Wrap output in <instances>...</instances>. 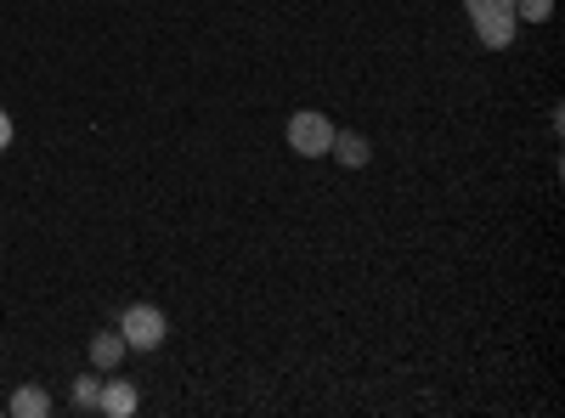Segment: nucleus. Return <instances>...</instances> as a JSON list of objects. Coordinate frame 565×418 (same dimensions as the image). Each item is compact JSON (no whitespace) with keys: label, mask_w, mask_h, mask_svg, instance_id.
Instances as JSON below:
<instances>
[{"label":"nucleus","mask_w":565,"mask_h":418,"mask_svg":"<svg viewBox=\"0 0 565 418\" xmlns=\"http://www.w3.org/2000/svg\"><path fill=\"white\" fill-rule=\"evenodd\" d=\"M119 334H125V351H159L164 345V334H170V322H164V311L159 306H125V317H119Z\"/></svg>","instance_id":"f257e3e1"},{"label":"nucleus","mask_w":565,"mask_h":418,"mask_svg":"<svg viewBox=\"0 0 565 418\" xmlns=\"http://www.w3.org/2000/svg\"><path fill=\"white\" fill-rule=\"evenodd\" d=\"M289 148L300 159H328V148H334V119L317 114V108H300L289 119Z\"/></svg>","instance_id":"f03ea898"},{"label":"nucleus","mask_w":565,"mask_h":418,"mask_svg":"<svg viewBox=\"0 0 565 418\" xmlns=\"http://www.w3.org/2000/svg\"><path fill=\"white\" fill-rule=\"evenodd\" d=\"M97 412H103V418H130V412H136V385H130V379H103Z\"/></svg>","instance_id":"7ed1b4c3"},{"label":"nucleus","mask_w":565,"mask_h":418,"mask_svg":"<svg viewBox=\"0 0 565 418\" xmlns=\"http://www.w3.org/2000/svg\"><path fill=\"white\" fill-rule=\"evenodd\" d=\"M328 159H340L345 170H362V164L373 159V148H367V136H356V130H334V148H328Z\"/></svg>","instance_id":"20e7f679"},{"label":"nucleus","mask_w":565,"mask_h":418,"mask_svg":"<svg viewBox=\"0 0 565 418\" xmlns=\"http://www.w3.org/2000/svg\"><path fill=\"white\" fill-rule=\"evenodd\" d=\"M514 29H521V18H476V40L487 45V52H503V45L514 40Z\"/></svg>","instance_id":"39448f33"},{"label":"nucleus","mask_w":565,"mask_h":418,"mask_svg":"<svg viewBox=\"0 0 565 418\" xmlns=\"http://www.w3.org/2000/svg\"><path fill=\"white\" fill-rule=\"evenodd\" d=\"M119 362H125V334L119 329L90 340V367H97V374H108V367H119Z\"/></svg>","instance_id":"423d86ee"},{"label":"nucleus","mask_w":565,"mask_h":418,"mask_svg":"<svg viewBox=\"0 0 565 418\" xmlns=\"http://www.w3.org/2000/svg\"><path fill=\"white\" fill-rule=\"evenodd\" d=\"M7 412H12V418H45V412H52V396H45L40 385H23V390L7 401Z\"/></svg>","instance_id":"0eeeda50"},{"label":"nucleus","mask_w":565,"mask_h":418,"mask_svg":"<svg viewBox=\"0 0 565 418\" xmlns=\"http://www.w3.org/2000/svg\"><path fill=\"white\" fill-rule=\"evenodd\" d=\"M103 401V374H79L74 379V412H97Z\"/></svg>","instance_id":"6e6552de"},{"label":"nucleus","mask_w":565,"mask_h":418,"mask_svg":"<svg viewBox=\"0 0 565 418\" xmlns=\"http://www.w3.org/2000/svg\"><path fill=\"white\" fill-rule=\"evenodd\" d=\"M469 18H514V0H463Z\"/></svg>","instance_id":"1a4fd4ad"},{"label":"nucleus","mask_w":565,"mask_h":418,"mask_svg":"<svg viewBox=\"0 0 565 418\" xmlns=\"http://www.w3.org/2000/svg\"><path fill=\"white\" fill-rule=\"evenodd\" d=\"M554 12V0H514V18H532V23H543Z\"/></svg>","instance_id":"9d476101"},{"label":"nucleus","mask_w":565,"mask_h":418,"mask_svg":"<svg viewBox=\"0 0 565 418\" xmlns=\"http://www.w3.org/2000/svg\"><path fill=\"white\" fill-rule=\"evenodd\" d=\"M7 148H12V114L0 108V153H7Z\"/></svg>","instance_id":"9b49d317"}]
</instances>
